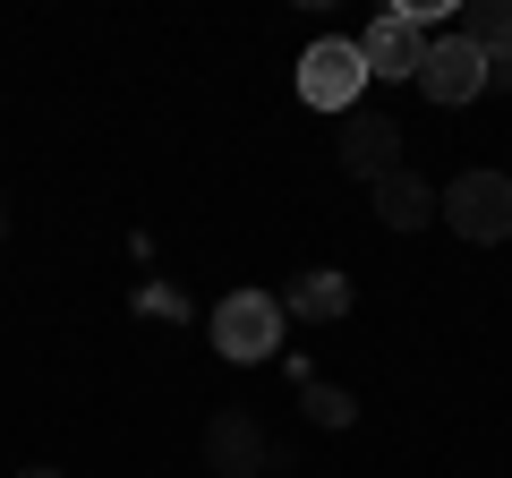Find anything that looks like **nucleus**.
Listing matches in <instances>:
<instances>
[{
	"label": "nucleus",
	"mask_w": 512,
	"mask_h": 478,
	"mask_svg": "<svg viewBox=\"0 0 512 478\" xmlns=\"http://www.w3.org/2000/svg\"><path fill=\"white\" fill-rule=\"evenodd\" d=\"M342 171L350 180L376 188L384 171H402V120H384V111H342Z\"/></svg>",
	"instance_id": "nucleus-5"
},
{
	"label": "nucleus",
	"mask_w": 512,
	"mask_h": 478,
	"mask_svg": "<svg viewBox=\"0 0 512 478\" xmlns=\"http://www.w3.org/2000/svg\"><path fill=\"white\" fill-rule=\"evenodd\" d=\"M487 77H495L487 52H470L461 35H427V60H419V77H410V86H419L427 103L461 111V103H478V94H487Z\"/></svg>",
	"instance_id": "nucleus-3"
},
{
	"label": "nucleus",
	"mask_w": 512,
	"mask_h": 478,
	"mask_svg": "<svg viewBox=\"0 0 512 478\" xmlns=\"http://www.w3.org/2000/svg\"><path fill=\"white\" fill-rule=\"evenodd\" d=\"M308 410H316V419H325V427H350V419H359L342 385H308Z\"/></svg>",
	"instance_id": "nucleus-11"
},
{
	"label": "nucleus",
	"mask_w": 512,
	"mask_h": 478,
	"mask_svg": "<svg viewBox=\"0 0 512 478\" xmlns=\"http://www.w3.org/2000/svg\"><path fill=\"white\" fill-rule=\"evenodd\" d=\"M436 205H444V188H427L419 171H384V180H376L384 231H419V222H436Z\"/></svg>",
	"instance_id": "nucleus-8"
},
{
	"label": "nucleus",
	"mask_w": 512,
	"mask_h": 478,
	"mask_svg": "<svg viewBox=\"0 0 512 478\" xmlns=\"http://www.w3.org/2000/svg\"><path fill=\"white\" fill-rule=\"evenodd\" d=\"M436 214L453 222L461 239L495 248V239H512V180H504V171H461V180L444 188V205H436Z\"/></svg>",
	"instance_id": "nucleus-2"
},
{
	"label": "nucleus",
	"mask_w": 512,
	"mask_h": 478,
	"mask_svg": "<svg viewBox=\"0 0 512 478\" xmlns=\"http://www.w3.org/2000/svg\"><path fill=\"white\" fill-rule=\"evenodd\" d=\"M299 94H308L316 111H359V94H367V60H359V43H342V35L308 43V52H299Z\"/></svg>",
	"instance_id": "nucleus-4"
},
{
	"label": "nucleus",
	"mask_w": 512,
	"mask_h": 478,
	"mask_svg": "<svg viewBox=\"0 0 512 478\" xmlns=\"http://www.w3.org/2000/svg\"><path fill=\"white\" fill-rule=\"evenodd\" d=\"M487 86H504V94H512V60H495V77H487Z\"/></svg>",
	"instance_id": "nucleus-12"
},
{
	"label": "nucleus",
	"mask_w": 512,
	"mask_h": 478,
	"mask_svg": "<svg viewBox=\"0 0 512 478\" xmlns=\"http://www.w3.org/2000/svg\"><path fill=\"white\" fill-rule=\"evenodd\" d=\"M359 60H367V77H419V60H427V26L410 18V9H384V18L359 35Z\"/></svg>",
	"instance_id": "nucleus-6"
},
{
	"label": "nucleus",
	"mask_w": 512,
	"mask_h": 478,
	"mask_svg": "<svg viewBox=\"0 0 512 478\" xmlns=\"http://www.w3.org/2000/svg\"><path fill=\"white\" fill-rule=\"evenodd\" d=\"M18 478H60V470H18Z\"/></svg>",
	"instance_id": "nucleus-14"
},
{
	"label": "nucleus",
	"mask_w": 512,
	"mask_h": 478,
	"mask_svg": "<svg viewBox=\"0 0 512 478\" xmlns=\"http://www.w3.org/2000/svg\"><path fill=\"white\" fill-rule=\"evenodd\" d=\"M291 308H299V316H342V308H350V282H342V274H299Z\"/></svg>",
	"instance_id": "nucleus-10"
},
{
	"label": "nucleus",
	"mask_w": 512,
	"mask_h": 478,
	"mask_svg": "<svg viewBox=\"0 0 512 478\" xmlns=\"http://www.w3.org/2000/svg\"><path fill=\"white\" fill-rule=\"evenodd\" d=\"M0 239H9V197H0Z\"/></svg>",
	"instance_id": "nucleus-13"
},
{
	"label": "nucleus",
	"mask_w": 512,
	"mask_h": 478,
	"mask_svg": "<svg viewBox=\"0 0 512 478\" xmlns=\"http://www.w3.org/2000/svg\"><path fill=\"white\" fill-rule=\"evenodd\" d=\"M461 43L487 60H512V0H470L461 9Z\"/></svg>",
	"instance_id": "nucleus-9"
},
{
	"label": "nucleus",
	"mask_w": 512,
	"mask_h": 478,
	"mask_svg": "<svg viewBox=\"0 0 512 478\" xmlns=\"http://www.w3.org/2000/svg\"><path fill=\"white\" fill-rule=\"evenodd\" d=\"M214 350H222V359H239V368L274 359V350H282V299L274 291H231L214 308Z\"/></svg>",
	"instance_id": "nucleus-1"
},
{
	"label": "nucleus",
	"mask_w": 512,
	"mask_h": 478,
	"mask_svg": "<svg viewBox=\"0 0 512 478\" xmlns=\"http://www.w3.org/2000/svg\"><path fill=\"white\" fill-rule=\"evenodd\" d=\"M205 461H214L222 478L265 470V427H256V410H214V419H205Z\"/></svg>",
	"instance_id": "nucleus-7"
}]
</instances>
